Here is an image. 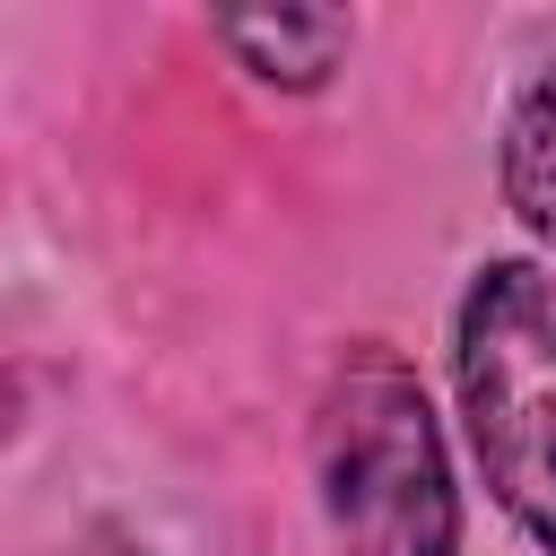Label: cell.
I'll return each mask as SVG.
<instances>
[{
    "mask_svg": "<svg viewBox=\"0 0 556 556\" xmlns=\"http://www.w3.org/2000/svg\"><path fill=\"white\" fill-rule=\"evenodd\" d=\"M504 191H513L521 226L556 252V78H539L504 130Z\"/></svg>",
    "mask_w": 556,
    "mask_h": 556,
    "instance_id": "obj_4",
    "label": "cell"
},
{
    "mask_svg": "<svg viewBox=\"0 0 556 556\" xmlns=\"http://www.w3.org/2000/svg\"><path fill=\"white\" fill-rule=\"evenodd\" d=\"M460 408L486 486L556 556V278L486 269L460 304Z\"/></svg>",
    "mask_w": 556,
    "mask_h": 556,
    "instance_id": "obj_2",
    "label": "cell"
},
{
    "mask_svg": "<svg viewBox=\"0 0 556 556\" xmlns=\"http://www.w3.org/2000/svg\"><path fill=\"white\" fill-rule=\"evenodd\" d=\"M313 469H321V513L339 530V556H452L460 513H452L443 443L426 391L391 356L339 365L313 426Z\"/></svg>",
    "mask_w": 556,
    "mask_h": 556,
    "instance_id": "obj_1",
    "label": "cell"
},
{
    "mask_svg": "<svg viewBox=\"0 0 556 556\" xmlns=\"http://www.w3.org/2000/svg\"><path fill=\"white\" fill-rule=\"evenodd\" d=\"M235 52H243V70L252 78H287V87H313L330 61H339V43H348V17H330V9H278V17H226L217 26Z\"/></svg>",
    "mask_w": 556,
    "mask_h": 556,
    "instance_id": "obj_3",
    "label": "cell"
}]
</instances>
